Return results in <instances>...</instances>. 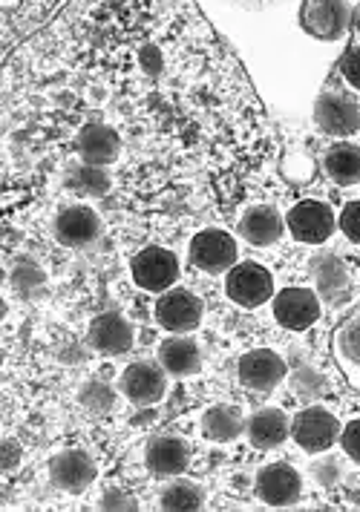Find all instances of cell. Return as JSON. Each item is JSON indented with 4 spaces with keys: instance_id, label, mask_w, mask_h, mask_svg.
I'll list each match as a JSON object with an SVG mask.
<instances>
[{
    "instance_id": "1",
    "label": "cell",
    "mask_w": 360,
    "mask_h": 512,
    "mask_svg": "<svg viewBox=\"0 0 360 512\" xmlns=\"http://www.w3.org/2000/svg\"><path fill=\"white\" fill-rule=\"evenodd\" d=\"M314 124L326 136H352L360 130V95L329 84L314 104Z\"/></svg>"
},
{
    "instance_id": "2",
    "label": "cell",
    "mask_w": 360,
    "mask_h": 512,
    "mask_svg": "<svg viewBox=\"0 0 360 512\" xmlns=\"http://www.w3.org/2000/svg\"><path fill=\"white\" fill-rule=\"evenodd\" d=\"M130 274L139 288L150 294H165L173 288V282L179 280V259L168 248L150 245L142 248L130 262Z\"/></svg>"
},
{
    "instance_id": "3",
    "label": "cell",
    "mask_w": 360,
    "mask_h": 512,
    "mask_svg": "<svg viewBox=\"0 0 360 512\" xmlns=\"http://www.w3.org/2000/svg\"><path fill=\"white\" fill-rule=\"evenodd\" d=\"M291 438L306 452H326L332 443L340 441V420L326 406H306L291 420Z\"/></svg>"
},
{
    "instance_id": "4",
    "label": "cell",
    "mask_w": 360,
    "mask_h": 512,
    "mask_svg": "<svg viewBox=\"0 0 360 512\" xmlns=\"http://www.w3.org/2000/svg\"><path fill=\"white\" fill-rule=\"evenodd\" d=\"M335 210L320 199H303L286 213V228L297 242L320 245L335 233Z\"/></svg>"
},
{
    "instance_id": "5",
    "label": "cell",
    "mask_w": 360,
    "mask_h": 512,
    "mask_svg": "<svg viewBox=\"0 0 360 512\" xmlns=\"http://www.w3.org/2000/svg\"><path fill=\"white\" fill-rule=\"evenodd\" d=\"M225 294L242 308H257L274 297V280L260 262H237L225 277Z\"/></svg>"
},
{
    "instance_id": "6",
    "label": "cell",
    "mask_w": 360,
    "mask_h": 512,
    "mask_svg": "<svg viewBox=\"0 0 360 512\" xmlns=\"http://www.w3.org/2000/svg\"><path fill=\"white\" fill-rule=\"evenodd\" d=\"M237 239L228 231L208 228L191 239V262L205 274H225L237 265Z\"/></svg>"
},
{
    "instance_id": "7",
    "label": "cell",
    "mask_w": 360,
    "mask_h": 512,
    "mask_svg": "<svg viewBox=\"0 0 360 512\" xmlns=\"http://www.w3.org/2000/svg\"><path fill=\"white\" fill-rule=\"evenodd\" d=\"M355 18V9L349 3H329V0H312V3H303L300 9V24L303 29L314 35V38H323V41H337L349 32Z\"/></svg>"
},
{
    "instance_id": "8",
    "label": "cell",
    "mask_w": 360,
    "mask_h": 512,
    "mask_svg": "<svg viewBox=\"0 0 360 512\" xmlns=\"http://www.w3.org/2000/svg\"><path fill=\"white\" fill-rule=\"evenodd\" d=\"M288 366L286 360L277 354V351L271 349H254L248 351V354H242L240 357V366H237V374H240V383L245 389H251V392H274L280 383H283V377H286Z\"/></svg>"
},
{
    "instance_id": "9",
    "label": "cell",
    "mask_w": 360,
    "mask_h": 512,
    "mask_svg": "<svg viewBox=\"0 0 360 512\" xmlns=\"http://www.w3.org/2000/svg\"><path fill=\"white\" fill-rule=\"evenodd\" d=\"M257 498L268 507H291L303 495V478L291 464H268L257 475Z\"/></svg>"
},
{
    "instance_id": "10",
    "label": "cell",
    "mask_w": 360,
    "mask_h": 512,
    "mask_svg": "<svg viewBox=\"0 0 360 512\" xmlns=\"http://www.w3.org/2000/svg\"><path fill=\"white\" fill-rule=\"evenodd\" d=\"M165 369L156 366V363H130L124 372H121V395L127 397L130 403L136 406H153L159 403L165 392H168V377Z\"/></svg>"
},
{
    "instance_id": "11",
    "label": "cell",
    "mask_w": 360,
    "mask_h": 512,
    "mask_svg": "<svg viewBox=\"0 0 360 512\" xmlns=\"http://www.w3.org/2000/svg\"><path fill=\"white\" fill-rule=\"evenodd\" d=\"M49 481L67 495H81L96 481V464L84 449H67L52 458L49 464Z\"/></svg>"
},
{
    "instance_id": "12",
    "label": "cell",
    "mask_w": 360,
    "mask_h": 512,
    "mask_svg": "<svg viewBox=\"0 0 360 512\" xmlns=\"http://www.w3.org/2000/svg\"><path fill=\"white\" fill-rule=\"evenodd\" d=\"M156 320L173 334L193 331L202 323V300L185 288H170L156 300Z\"/></svg>"
},
{
    "instance_id": "13",
    "label": "cell",
    "mask_w": 360,
    "mask_h": 512,
    "mask_svg": "<svg viewBox=\"0 0 360 512\" xmlns=\"http://www.w3.org/2000/svg\"><path fill=\"white\" fill-rule=\"evenodd\" d=\"M274 317L280 326L291 328V331H306L320 317V297L312 288H300V285L283 288L274 297Z\"/></svg>"
},
{
    "instance_id": "14",
    "label": "cell",
    "mask_w": 360,
    "mask_h": 512,
    "mask_svg": "<svg viewBox=\"0 0 360 512\" xmlns=\"http://www.w3.org/2000/svg\"><path fill=\"white\" fill-rule=\"evenodd\" d=\"M75 147H78V156H81V162L84 164L107 167V164H113L119 159L121 139L110 124L90 121V124H84V127L78 130Z\"/></svg>"
},
{
    "instance_id": "15",
    "label": "cell",
    "mask_w": 360,
    "mask_h": 512,
    "mask_svg": "<svg viewBox=\"0 0 360 512\" xmlns=\"http://www.w3.org/2000/svg\"><path fill=\"white\" fill-rule=\"evenodd\" d=\"M55 236L67 248H87L101 236V219L87 205H70L55 216Z\"/></svg>"
},
{
    "instance_id": "16",
    "label": "cell",
    "mask_w": 360,
    "mask_h": 512,
    "mask_svg": "<svg viewBox=\"0 0 360 512\" xmlns=\"http://www.w3.org/2000/svg\"><path fill=\"white\" fill-rule=\"evenodd\" d=\"M144 464H147V469L153 475H165V478L168 475H179L191 464V449H188V443L182 441V438H176V435H159V438H153V441L147 443Z\"/></svg>"
},
{
    "instance_id": "17",
    "label": "cell",
    "mask_w": 360,
    "mask_h": 512,
    "mask_svg": "<svg viewBox=\"0 0 360 512\" xmlns=\"http://www.w3.org/2000/svg\"><path fill=\"white\" fill-rule=\"evenodd\" d=\"M312 280L320 291V297L326 303L340 305L346 297H349V288H352V280H349V268L346 262L335 254H320L312 259Z\"/></svg>"
},
{
    "instance_id": "18",
    "label": "cell",
    "mask_w": 360,
    "mask_h": 512,
    "mask_svg": "<svg viewBox=\"0 0 360 512\" xmlns=\"http://www.w3.org/2000/svg\"><path fill=\"white\" fill-rule=\"evenodd\" d=\"M90 346L98 354L116 357V354H127L133 349V328L121 317V314H98L96 320L90 323Z\"/></svg>"
},
{
    "instance_id": "19",
    "label": "cell",
    "mask_w": 360,
    "mask_h": 512,
    "mask_svg": "<svg viewBox=\"0 0 360 512\" xmlns=\"http://www.w3.org/2000/svg\"><path fill=\"white\" fill-rule=\"evenodd\" d=\"M240 236L257 248L274 245L283 236V216L268 205L245 210V216L240 219Z\"/></svg>"
},
{
    "instance_id": "20",
    "label": "cell",
    "mask_w": 360,
    "mask_h": 512,
    "mask_svg": "<svg viewBox=\"0 0 360 512\" xmlns=\"http://www.w3.org/2000/svg\"><path fill=\"white\" fill-rule=\"evenodd\" d=\"M291 435V423L283 409H260L248 420V441L257 449H277Z\"/></svg>"
},
{
    "instance_id": "21",
    "label": "cell",
    "mask_w": 360,
    "mask_h": 512,
    "mask_svg": "<svg viewBox=\"0 0 360 512\" xmlns=\"http://www.w3.org/2000/svg\"><path fill=\"white\" fill-rule=\"evenodd\" d=\"M159 366L173 377H188L199 372L202 366V354L199 346L188 337H170L159 346Z\"/></svg>"
},
{
    "instance_id": "22",
    "label": "cell",
    "mask_w": 360,
    "mask_h": 512,
    "mask_svg": "<svg viewBox=\"0 0 360 512\" xmlns=\"http://www.w3.org/2000/svg\"><path fill=\"white\" fill-rule=\"evenodd\" d=\"M323 173L340 187L360 185V147L358 144H335L323 156Z\"/></svg>"
},
{
    "instance_id": "23",
    "label": "cell",
    "mask_w": 360,
    "mask_h": 512,
    "mask_svg": "<svg viewBox=\"0 0 360 512\" xmlns=\"http://www.w3.org/2000/svg\"><path fill=\"white\" fill-rule=\"evenodd\" d=\"M245 429L242 423V412L237 406H228V403H219V406H211L202 418V432L205 438H211L216 443H228L237 441Z\"/></svg>"
},
{
    "instance_id": "24",
    "label": "cell",
    "mask_w": 360,
    "mask_h": 512,
    "mask_svg": "<svg viewBox=\"0 0 360 512\" xmlns=\"http://www.w3.org/2000/svg\"><path fill=\"white\" fill-rule=\"evenodd\" d=\"M67 185L70 190H75L78 196H90V199H98V196H107L110 193V176L104 167H96V164H78L72 167L70 176H67Z\"/></svg>"
},
{
    "instance_id": "25",
    "label": "cell",
    "mask_w": 360,
    "mask_h": 512,
    "mask_svg": "<svg viewBox=\"0 0 360 512\" xmlns=\"http://www.w3.org/2000/svg\"><path fill=\"white\" fill-rule=\"evenodd\" d=\"M162 510H199L205 504V492L196 481H173L162 498H159Z\"/></svg>"
},
{
    "instance_id": "26",
    "label": "cell",
    "mask_w": 360,
    "mask_h": 512,
    "mask_svg": "<svg viewBox=\"0 0 360 512\" xmlns=\"http://www.w3.org/2000/svg\"><path fill=\"white\" fill-rule=\"evenodd\" d=\"M81 403H84V409H90L93 415H107L113 406H116V392L107 386V383H101V380H90V383H84L81 386Z\"/></svg>"
},
{
    "instance_id": "27",
    "label": "cell",
    "mask_w": 360,
    "mask_h": 512,
    "mask_svg": "<svg viewBox=\"0 0 360 512\" xmlns=\"http://www.w3.org/2000/svg\"><path fill=\"white\" fill-rule=\"evenodd\" d=\"M335 81H340L349 93L360 95V41L343 52V58L337 61Z\"/></svg>"
},
{
    "instance_id": "28",
    "label": "cell",
    "mask_w": 360,
    "mask_h": 512,
    "mask_svg": "<svg viewBox=\"0 0 360 512\" xmlns=\"http://www.w3.org/2000/svg\"><path fill=\"white\" fill-rule=\"evenodd\" d=\"M291 386H294L297 397H303V400H317V397L326 395V389H329L326 377L314 372V369H306V366L291 374Z\"/></svg>"
},
{
    "instance_id": "29",
    "label": "cell",
    "mask_w": 360,
    "mask_h": 512,
    "mask_svg": "<svg viewBox=\"0 0 360 512\" xmlns=\"http://www.w3.org/2000/svg\"><path fill=\"white\" fill-rule=\"evenodd\" d=\"M337 349L346 360H352L355 366H360V317L349 320L346 326H340L337 331Z\"/></svg>"
},
{
    "instance_id": "30",
    "label": "cell",
    "mask_w": 360,
    "mask_h": 512,
    "mask_svg": "<svg viewBox=\"0 0 360 512\" xmlns=\"http://www.w3.org/2000/svg\"><path fill=\"white\" fill-rule=\"evenodd\" d=\"M312 475L314 481L320 484V487H337L340 484V478H343V466L337 458H323V461H314L312 464Z\"/></svg>"
},
{
    "instance_id": "31",
    "label": "cell",
    "mask_w": 360,
    "mask_h": 512,
    "mask_svg": "<svg viewBox=\"0 0 360 512\" xmlns=\"http://www.w3.org/2000/svg\"><path fill=\"white\" fill-rule=\"evenodd\" d=\"M337 225H340V231L346 233V239H349V242L360 245V199L349 202L346 208L340 210V219H337Z\"/></svg>"
},
{
    "instance_id": "32",
    "label": "cell",
    "mask_w": 360,
    "mask_h": 512,
    "mask_svg": "<svg viewBox=\"0 0 360 512\" xmlns=\"http://www.w3.org/2000/svg\"><path fill=\"white\" fill-rule=\"evenodd\" d=\"M98 507H101V510H136L139 501H136L127 489L110 487L101 498H98Z\"/></svg>"
},
{
    "instance_id": "33",
    "label": "cell",
    "mask_w": 360,
    "mask_h": 512,
    "mask_svg": "<svg viewBox=\"0 0 360 512\" xmlns=\"http://www.w3.org/2000/svg\"><path fill=\"white\" fill-rule=\"evenodd\" d=\"M340 446H343V452L360 464V418L349 420L343 429H340Z\"/></svg>"
},
{
    "instance_id": "34",
    "label": "cell",
    "mask_w": 360,
    "mask_h": 512,
    "mask_svg": "<svg viewBox=\"0 0 360 512\" xmlns=\"http://www.w3.org/2000/svg\"><path fill=\"white\" fill-rule=\"evenodd\" d=\"M15 458H18L15 443H6V469H12V466H15Z\"/></svg>"
},
{
    "instance_id": "35",
    "label": "cell",
    "mask_w": 360,
    "mask_h": 512,
    "mask_svg": "<svg viewBox=\"0 0 360 512\" xmlns=\"http://www.w3.org/2000/svg\"><path fill=\"white\" fill-rule=\"evenodd\" d=\"M352 29H355V35L360 38V6H355V18H352Z\"/></svg>"
}]
</instances>
